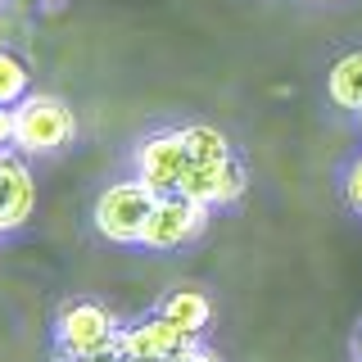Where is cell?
<instances>
[{
  "label": "cell",
  "instance_id": "obj_1",
  "mask_svg": "<svg viewBox=\"0 0 362 362\" xmlns=\"http://www.w3.org/2000/svg\"><path fill=\"white\" fill-rule=\"evenodd\" d=\"M154 204H158V190H150L141 177L113 181V186H105L95 195V204H90V226H95L109 245H141Z\"/></svg>",
  "mask_w": 362,
  "mask_h": 362
},
{
  "label": "cell",
  "instance_id": "obj_2",
  "mask_svg": "<svg viewBox=\"0 0 362 362\" xmlns=\"http://www.w3.org/2000/svg\"><path fill=\"white\" fill-rule=\"evenodd\" d=\"M118 331H122L118 317L100 299H68L59 308V317H54V344L73 362H90V358L105 354V349H113Z\"/></svg>",
  "mask_w": 362,
  "mask_h": 362
},
{
  "label": "cell",
  "instance_id": "obj_3",
  "mask_svg": "<svg viewBox=\"0 0 362 362\" xmlns=\"http://www.w3.org/2000/svg\"><path fill=\"white\" fill-rule=\"evenodd\" d=\"M73 136H77V118H73V109L54 95H28L14 109V150L23 158L59 154Z\"/></svg>",
  "mask_w": 362,
  "mask_h": 362
},
{
  "label": "cell",
  "instance_id": "obj_4",
  "mask_svg": "<svg viewBox=\"0 0 362 362\" xmlns=\"http://www.w3.org/2000/svg\"><path fill=\"white\" fill-rule=\"evenodd\" d=\"M190 168H195V158H190L186 141H181V127L154 132L150 141L136 145V177L150 190H158V195H177V190L186 186Z\"/></svg>",
  "mask_w": 362,
  "mask_h": 362
},
{
  "label": "cell",
  "instance_id": "obj_5",
  "mask_svg": "<svg viewBox=\"0 0 362 362\" xmlns=\"http://www.w3.org/2000/svg\"><path fill=\"white\" fill-rule=\"evenodd\" d=\"M204 226H209V204L190 199V195H158L150 222H145L141 245L145 249H181L190 240H199Z\"/></svg>",
  "mask_w": 362,
  "mask_h": 362
},
{
  "label": "cell",
  "instance_id": "obj_6",
  "mask_svg": "<svg viewBox=\"0 0 362 362\" xmlns=\"http://www.w3.org/2000/svg\"><path fill=\"white\" fill-rule=\"evenodd\" d=\"M190 344H199V339H190L173 322H163V317H150V322H136L127 331H118V349L136 362H168Z\"/></svg>",
  "mask_w": 362,
  "mask_h": 362
},
{
  "label": "cell",
  "instance_id": "obj_7",
  "mask_svg": "<svg viewBox=\"0 0 362 362\" xmlns=\"http://www.w3.org/2000/svg\"><path fill=\"white\" fill-rule=\"evenodd\" d=\"M32 204H37V181L32 168L23 163V154H0V235L18 231L32 218Z\"/></svg>",
  "mask_w": 362,
  "mask_h": 362
},
{
  "label": "cell",
  "instance_id": "obj_8",
  "mask_svg": "<svg viewBox=\"0 0 362 362\" xmlns=\"http://www.w3.org/2000/svg\"><path fill=\"white\" fill-rule=\"evenodd\" d=\"M181 195L209 204V209H226L245 195V168L235 158H222V163H195L181 186Z\"/></svg>",
  "mask_w": 362,
  "mask_h": 362
},
{
  "label": "cell",
  "instance_id": "obj_9",
  "mask_svg": "<svg viewBox=\"0 0 362 362\" xmlns=\"http://www.w3.org/2000/svg\"><path fill=\"white\" fill-rule=\"evenodd\" d=\"M158 317L173 322L177 331H186L190 339H199L204 331H209V322H213V303L204 299L199 290H177V294H168V299H163Z\"/></svg>",
  "mask_w": 362,
  "mask_h": 362
},
{
  "label": "cell",
  "instance_id": "obj_10",
  "mask_svg": "<svg viewBox=\"0 0 362 362\" xmlns=\"http://www.w3.org/2000/svg\"><path fill=\"white\" fill-rule=\"evenodd\" d=\"M326 95H331L335 109L354 113V118L362 113V50H349L335 59L331 77H326Z\"/></svg>",
  "mask_w": 362,
  "mask_h": 362
},
{
  "label": "cell",
  "instance_id": "obj_11",
  "mask_svg": "<svg viewBox=\"0 0 362 362\" xmlns=\"http://www.w3.org/2000/svg\"><path fill=\"white\" fill-rule=\"evenodd\" d=\"M181 141H186V150H190L195 163H222V158H235L226 132H218L213 122H186V127H181Z\"/></svg>",
  "mask_w": 362,
  "mask_h": 362
},
{
  "label": "cell",
  "instance_id": "obj_12",
  "mask_svg": "<svg viewBox=\"0 0 362 362\" xmlns=\"http://www.w3.org/2000/svg\"><path fill=\"white\" fill-rule=\"evenodd\" d=\"M28 90H32V68L23 54L14 50H0V105L5 109H18L23 100H28Z\"/></svg>",
  "mask_w": 362,
  "mask_h": 362
},
{
  "label": "cell",
  "instance_id": "obj_13",
  "mask_svg": "<svg viewBox=\"0 0 362 362\" xmlns=\"http://www.w3.org/2000/svg\"><path fill=\"white\" fill-rule=\"evenodd\" d=\"M344 199H349L354 213H362V154L349 163V173H344Z\"/></svg>",
  "mask_w": 362,
  "mask_h": 362
},
{
  "label": "cell",
  "instance_id": "obj_14",
  "mask_svg": "<svg viewBox=\"0 0 362 362\" xmlns=\"http://www.w3.org/2000/svg\"><path fill=\"white\" fill-rule=\"evenodd\" d=\"M14 150V109L0 105V154Z\"/></svg>",
  "mask_w": 362,
  "mask_h": 362
},
{
  "label": "cell",
  "instance_id": "obj_15",
  "mask_svg": "<svg viewBox=\"0 0 362 362\" xmlns=\"http://www.w3.org/2000/svg\"><path fill=\"white\" fill-rule=\"evenodd\" d=\"M168 362H218V358H213V354H209V349H199V344H190V349H181V354H177V358H168Z\"/></svg>",
  "mask_w": 362,
  "mask_h": 362
},
{
  "label": "cell",
  "instance_id": "obj_16",
  "mask_svg": "<svg viewBox=\"0 0 362 362\" xmlns=\"http://www.w3.org/2000/svg\"><path fill=\"white\" fill-rule=\"evenodd\" d=\"M90 362H132V358L122 354V349H118V339H113V349H105V354H100V358H90Z\"/></svg>",
  "mask_w": 362,
  "mask_h": 362
},
{
  "label": "cell",
  "instance_id": "obj_17",
  "mask_svg": "<svg viewBox=\"0 0 362 362\" xmlns=\"http://www.w3.org/2000/svg\"><path fill=\"white\" fill-rule=\"evenodd\" d=\"M354 358L362 362V331H358V339H354Z\"/></svg>",
  "mask_w": 362,
  "mask_h": 362
},
{
  "label": "cell",
  "instance_id": "obj_18",
  "mask_svg": "<svg viewBox=\"0 0 362 362\" xmlns=\"http://www.w3.org/2000/svg\"><path fill=\"white\" fill-rule=\"evenodd\" d=\"M28 5H59V0H28Z\"/></svg>",
  "mask_w": 362,
  "mask_h": 362
},
{
  "label": "cell",
  "instance_id": "obj_19",
  "mask_svg": "<svg viewBox=\"0 0 362 362\" xmlns=\"http://www.w3.org/2000/svg\"><path fill=\"white\" fill-rule=\"evenodd\" d=\"M358 127H362V113H358Z\"/></svg>",
  "mask_w": 362,
  "mask_h": 362
},
{
  "label": "cell",
  "instance_id": "obj_20",
  "mask_svg": "<svg viewBox=\"0 0 362 362\" xmlns=\"http://www.w3.org/2000/svg\"><path fill=\"white\" fill-rule=\"evenodd\" d=\"M68 362H73V358H68Z\"/></svg>",
  "mask_w": 362,
  "mask_h": 362
}]
</instances>
